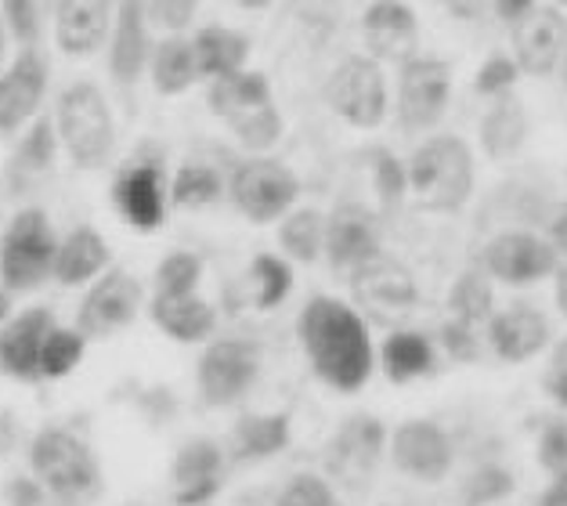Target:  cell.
Wrapping results in <instances>:
<instances>
[{"label": "cell", "instance_id": "obj_16", "mask_svg": "<svg viewBox=\"0 0 567 506\" xmlns=\"http://www.w3.org/2000/svg\"><path fill=\"white\" fill-rule=\"evenodd\" d=\"M517 70L532 76L557 73L567 51V16L553 4H532L528 19L514 25Z\"/></svg>", "mask_w": 567, "mask_h": 506}, {"label": "cell", "instance_id": "obj_46", "mask_svg": "<svg viewBox=\"0 0 567 506\" xmlns=\"http://www.w3.org/2000/svg\"><path fill=\"white\" fill-rule=\"evenodd\" d=\"M509 488H514V477H509L503 467H481V471L466 482L463 503H466V506H484V503H492V499L506 496Z\"/></svg>", "mask_w": 567, "mask_h": 506}, {"label": "cell", "instance_id": "obj_35", "mask_svg": "<svg viewBox=\"0 0 567 506\" xmlns=\"http://www.w3.org/2000/svg\"><path fill=\"white\" fill-rule=\"evenodd\" d=\"M279 242L293 261L315 265L326 246V214L315 207L289 210L279 221Z\"/></svg>", "mask_w": 567, "mask_h": 506}, {"label": "cell", "instance_id": "obj_48", "mask_svg": "<svg viewBox=\"0 0 567 506\" xmlns=\"http://www.w3.org/2000/svg\"><path fill=\"white\" fill-rule=\"evenodd\" d=\"M441 344L452 354L455 362H474L477 359V337H474V326L466 322H449L445 330H441Z\"/></svg>", "mask_w": 567, "mask_h": 506}, {"label": "cell", "instance_id": "obj_40", "mask_svg": "<svg viewBox=\"0 0 567 506\" xmlns=\"http://www.w3.org/2000/svg\"><path fill=\"white\" fill-rule=\"evenodd\" d=\"M203 261L188 250H171L156 268V297H192L199 293Z\"/></svg>", "mask_w": 567, "mask_h": 506}, {"label": "cell", "instance_id": "obj_9", "mask_svg": "<svg viewBox=\"0 0 567 506\" xmlns=\"http://www.w3.org/2000/svg\"><path fill=\"white\" fill-rule=\"evenodd\" d=\"M452 99V70L449 62L416 54L398 73V123L401 131H431L445 116Z\"/></svg>", "mask_w": 567, "mask_h": 506}, {"label": "cell", "instance_id": "obj_21", "mask_svg": "<svg viewBox=\"0 0 567 506\" xmlns=\"http://www.w3.org/2000/svg\"><path fill=\"white\" fill-rule=\"evenodd\" d=\"M51 311L48 308H22L0 326V369L8 376L37 384L40 380V344L51 333Z\"/></svg>", "mask_w": 567, "mask_h": 506}, {"label": "cell", "instance_id": "obj_36", "mask_svg": "<svg viewBox=\"0 0 567 506\" xmlns=\"http://www.w3.org/2000/svg\"><path fill=\"white\" fill-rule=\"evenodd\" d=\"M87 340L69 326H51V333L40 344V380H65L84 362Z\"/></svg>", "mask_w": 567, "mask_h": 506}, {"label": "cell", "instance_id": "obj_41", "mask_svg": "<svg viewBox=\"0 0 567 506\" xmlns=\"http://www.w3.org/2000/svg\"><path fill=\"white\" fill-rule=\"evenodd\" d=\"M44 8L40 4H30V0H8V4H0V22H4V33L16 40L22 51H37L40 44V33H44Z\"/></svg>", "mask_w": 567, "mask_h": 506}, {"label": "cell", "instance_id": "obj_37", "mask_svg": "<svg viewBox=\"0 0 567 506\" xmlns=\"http://www.w3.org/2000/svg\"><path fill=\"white\" fill-rule=\"evenodd\" d=\"M250 279H254V304L260 311L279 308L282 300L293 293V268H289L286 257L257 254L250 265Z\"/></svg>", "mask_w": 567, "mask_h": 506}, {"label": "cell", "instance_id": "obj_2", "mask_svg": "<svg viewBox=\"0 0 567 506\" xmlns=\"http://www.w3.org/2000/svg\"><path fill=\"white\" fill-rule=\"evenodd\" d=\"M33 482L62 506H91L102 492L99 456L80 434L65 427H44L30 445Z\"/></svg>", "mask_w": 567, "mask_h": 506}, {"label": "cell", "instance_id": "obj_54", "mask_svg": "<svg viewBox=\"0 0 567 506\" xmlns=\"http://www.w3.org/2000/svg\"><path fill=\"white\" fill-rule=\"evenodd\" d=\"M557 308L564 311V319H567V265L560 268V276H557Z\"/></svg>", "mask_w": 567, "mask_h": 506}, {"label": "cell", "instance_id": "obj_42", "mask_svg": "<svg viewBox=\"0 0 567 506\" xmlns=\"http://www.w3.org/2000/svg\"><path fill=\"white\" fill-rule=\"evenodd\" d=\"M271 506H340L333 485L318 474H293Z\"/></svg>", "mask_w": 567, "mask_h": 506}, {"label": "cell", "instance_id": "obj_8", "mask_svg": "<svg viewBox=\"0 0 567 506\" xmlns=\"http://www.w3.org/2000/svg\"><path fill=\"white\" fill-rule=\"evenodd\" d=\"M260 348L246 337H220L206 344L196 365V384L206 405H231L257 384Z\"/></svg>", "mask_w": 567, "mask_h": 506}, {"label": "cell", "instance_id": "obj_4", "mask_svg": "<svg viewBox=\"0 0 567 506\" xmlns=\"http://www.w3.org/2000/svg\"><path fill=\"white\" fill-rule=\"evenodd\" d=\"M54 134L76 167H102L116 145V123L94 80L69 84L54 109Z\"/></svg>", "mask_w": 567, "mask_h": 506}, {"label": "cell", "instance_id": "obj_13", "mask_svg": "<svg viewBox=\"0 0 567 506\" xmlns=\"http://www.w3.org/2000/svg\"><path fill=\"white\" fill-rule=\"evenodd\" d=\"M383 445H386V431L377 416H351L337 427L333 442L326 448V463H329V471H333V477L358 488L377 471Z\"/></svg>", "mask_w": 567, "mask_h": 506}, {"label": "cell", "instance_id": "obj_6", "mask_svg": "<svg viewBox=\"0 0 567 506\" xmlns=\"http://www.w3.org/2000/svg\"><path fill=\"white\" fill-rule=\"evenodd\" d=\"M228 196L246 221L275 225L297 207L300 177L271 156H243L228 174Z\"/></svg>", "mask_w": 567, "mask_h": 506}, {"label": "cell", "instance_id": "obj_31", "mask_svg": "<svg viewBox=\"0 0 567 506\" xmlns=\"http://www.w3.org/2000/svg\"><path fill=\"white\" fill-rule=\"evenodd\" d=\"M524 138H528V113H524L520 99L503 94L481 120V148L492 159H509L520 153Z\"/></svg>", "mask_w": 567, "mask_h": 506}, {"label": "cell", "instance_id": "obj_30", "mask_svg": "<svg viewBox=\"0 0 567 506\" xmlns=\"http://www.w3.org/2000/svg\"><path fill=\"white\" fill-rule=\"evenodd\" d=\"M206 105H210L214 116L231 123L246 113H254V109H260V105H271V84H268L265 73L243 70L235 76L214 80L210 91H206Z\"/></svg>", "mask_w": 567, "mask_h": 506}, {"label": "cell", "instance_id": "obj_12", "mask_svg": "<svg viewBox=\"0 0 567 506\" xmlns=\"http://www.w3.org/2000/svg\"><path fill=\"white\" fill-rule=\"evenodd\" d=\"M481 265L484 276L509 286H528L557 271V250L532 231H503L481 250Z\"/></svg>", "mask_w": 567, "mask_h": 506}, {"label": "cell", "instance_id": "obj_14", "mask_svg": "<svg viewBox=\"0 0 567 506\" xmlns=\"http://www.w3.org/2000/svg\"><path fill=\"white\" fill-rule=\"evenodd\" d=\"M391 459L416 482H441L452 471V442L434 420H405L391 434Z\"/></svg>", "mask_w": 567, "mask_h": 506}, {"label": "cell", "instance_id": "obj_28", "mask_svg": "<svg viewBox=\"0 0 567 506\" xmlns=\"http://www.w3.org/2000/svg\"><path fill=\"white\" fill-rule=\"evenodd\" d=\"M54 159H59V134H54V123L48 116H40L30 123V131L22 134V142L8 159L11 193H30L40 177L54 171Z\"/></svg>", "mask_w": 567, "mask_h": 506}, {"label": "cell", "instance_id": "obj_10", "mask_svg": "<svg viewBox=\"0 0 567 506\" xmlns=\"http://www.w3.org/2000/svg\"><path fill=\"white\" fill-rule=\"evenodd\" d=\"M145 304V290L131 271L123 268H109L105 276L94 279L87 290L84 304L76 311V333L91 340V337H113L137 319V311Z\"/></svg>", "mask_w": 567, "mask_h": 506}, {"label": "cell", "instance_id": "obj_22", "mask_svg": "<svg viewBox=\"0 0 567 506\" xmlns=\"http://www.w3.org/2000/svg\"><path fill=\"white\" fill-rule=\"evenodd\" d=\"M220 467H225V453L210 437H192L174 453L171 477H174V499L182 506H203L220 492Z\"/></svg>", "mask_w": 567, "mask_h": 506}, {"label": "cell", "instance_id": "obj_53", "mask_svg": "<svg viewBox=\"0 0 567 506\" xmlns=\"http://www.w3.org/2000/svg\"><path fill=\"white\" fill-rule=\"evenodd\" d=\"M549 236H553V250H560V254H567V210L564 214H557V221L549 225Z\"/></svg>", "mask_w": 567, "mask_h": 506}, {"label": "cell", "instance_id": "obj_33", "mask_svg": "<svg viewBox=\"0 0 567 506\" xmlns=\"http://www.w3.org/2000/svg\"><path fill=\"white\" fill-rule=\"evenodd\" d=\"M383 369L391 384H409L434 369V344L416 330H394L383 340Z\"/></svg>", "mask_w": 567, "mask_h": 506}, {"label": "cell", "instance_id": "obj_39", "mask_svg": "<svg viewBox=\"0 0 567 506\" xmlns=\"http://www.w3.org/2000/svg\"><path fill=\"white\" fill-rule=\"evenodd\" d=\"M492 304H495V297H492V286H488V276H484V271H463L449 293L452 319L466 322V326H477L488 319Z\"/></svg>", "mask_w": 567, "mask_h": 506}, {"label": "cell", "instance_id": "obj_43", "mask_svg": "<svg viewBox=\"0 0 567 506\" xmlns=\"http://www.w3.org/2000/svg\"><path fill=\"white\" fill-rule=\"evenodd\" d=\"M372 185H377V196L383 207H398L409 193V177H405V163L386 148L372 153Z\"/></svg>", "mask_w": 567, "mask_h": 506}, {"label": "cell", "instance_id": "obj_47", "mask_svg": "<svg viewBox=\"0 0 567 506\" xmlns=\"http://www.w3.org/2000/svg\"><path fill=\"white\" fill-rule=\"evenodd\" d=\"M538 463L549 474L567 471V423H549L543 431V442H538Z\"/></svg>", "mask_w": 567, "mask_h": 506}, {"label": "cell", "instance_id": "obj_20", "mask_svg": "<svg viewBox=\"0 0 567 506\" xmlns=\"http://www.w3.org/2000/svg\"><path fill=\"white\" fill-rule=\"evenodd\" d=\"M362 33H365L372 62H401L405 65L409 59H416L420 22H416V11H412L409 4H398V0L369 4L365 19H362Z\"/></svg>", "mask_w": 567, "mask_h": 506}, {"label": "cell", "instance_id": "obj_56", "mask_svg": "<svg viewBox=\"0 0 567 506\" xmlns=\"http://www.w3.org/2000/svg\"><path fill=\"white\" fill-rule=\"evenodd\" d=\"M557 70H560V76H564V84H567V51H564V59H560V65H557Z\"/></svg>", "mask_w": 567, "mask_h": 506}, {"label": "cell", "instance_id": "obj_52", "mask_svg": "<svg viewBox=\"0 0 567 506\" xmlns=\"http://www.w3.org/2000/svg\"><path fill=\"white\" fill-rule=\"evenodd\" d=\"M546 391H549L560 405H567V359H560L557 365H553V373H549V380H546Z\"/></svg>", "mask_w": 567, "mask_h": 506}, {"label": "cell", "instance_id": "obj_17", "mask_svg": "<svg viewBox=\"0 0 567 506\" xmlns=\"http://www.w3.org/2000/svg\"><path fill=\"white\" fill-rule=\"evenodd\" d=\"M48 94V62L40 51H19L16 62L0 73V134H19L37 120Z\"/></svg>", "mask_w": 567, "mask_h": 506}, {"label": "cell", "instance_id": "obj_23", "mask_svg": "<svg viewBox=\"0 0 567 506\" xmlns=\"http://www.w3.org/2000/svg\"><path fill=\"white\" fill-rule=\"evenodd\" d=\"M488 340L503 362H528L549 344V319L535 304H509L492 314Z\"/></svg>", "mask_w": 567, "mask_h": 506}, {"label": "cell", "instance_id": "obj_25", "mask_svg": "<svg viewBox=\"0 0 567 506\" xmlns=\"http://www.w3.org/2000/svg\"><path fill=\"white\" fill-rule=\"evenodd\" d=\"M192 44V59H196V73L199 80H225L246 70V59H250V37L243 30H231V25L210 22L188 40Z\"/></svg>", "mask_w": 567, "mask_h": 506}, {"label": "cell", "instance_id": "obj_26", "mask_svg": "<svg viewBox=\"0 0 567 506\" xmlns=\"http://www.w3.org/2000/svg\"><path fill=\"white\" fill-rule=\"evenodd\" d=\"M148 319L159 333H167L177 344H203L214 337L217 311L199 293L192 297H156L148 300Z\"/></svg>", "mask_w": 567, "mask_h": 506}, {"label": "cell", "instance_id": "obj_29", "mask_svg": "<svg viewBox=\"0 0 567 506\" xmlns=\"http://www.w3.org/2000/svg\"><path fill=\"white\" fill-rule=\"evenodd\" d=\"M293 423L289 413H243L231 427V445L239 459H268L289 448Z\"/></svg>", "mask_w": 567, "mask_h": 506}, {"label": "cell", "instance_id": "obj_11", "mask_svg": "<svg viewBox=\"0 0 567 506\" xmlns=\"http://www.w3.org/2000/svg\"><path fill=\"white\" fill-rule=\"evenodd\" d=\"M113 203L120 217L137 231H156L167 217V182L156 156H137L116 174Z\"/></svg>", "mask_w": 567, "mask_h": 506}, {"label": "cell", "instance_id": "obj_3", "mask_svg": "<svg viewBox=\"0 0 567 506\" xmlns=\"http://www.w3.org/2000/svg\"><path fill=\"white\" fill-rule=\"evenodd\" d=\"M405 177L409 193L420 199L423 210L452 214L474 193V156L460 134H441L412 153Z\"/></svg>", "mask_w": 567, "mask_h": 506}, {"label": "cell", "instance_id": "obj_18", "mask_svg": "<svg viewBox=\"0 0 567 506\" xmlns=\"http://www.w3.org/2000/svg\"><path fill=\"white\" fill-rule=\"evenodd\" d=\"M51 11H54V44L69 59H87V54L109 44L116 4H109V0H62Z\"/></svg>", "mask_w": 567, "mask_h": 506}, {"label": "cell", "instance_id": "obj_24", "mask_svg": "<svg viewBox=\"0 0 567 506\" xmlns=\"http://www.w3.org/2000/svg\"><path fill=\"white\" fill-rule=\"evenodd\" d=\"M354 293L362 304H369L372 311H409L416 304V279L409 276L405 265H398L394 257H372L369 265H362L351 276Z\"/></svg>", "mask_w": 567, "mask_h": 506}, {"label": "cell", "instance_id": "obj_19", "mask_svg": "<svg viewBox=\"0 0 567 506\" xmlns=\"http://www.w3.org/2000/svg\"><path fill=\"white\" fill-rule=\"evenodd\" d=\"M152 44H156V40L148 33L142 4H137V0L116 4L113 33H109V73H113V80L123 91H131L148 70Z\"/></svg>", "mask_w": 567, "mask_h": 506}, {"label": "cell", "instance_id": "obj_51", "mask_svg": "<svg viewBox=\"0 0 567 506\" xmlns=\"http://www.w3.org/2000/svg\"><path fill=\"white\" fill-rule=\"evenodd\" d=\"M535 506H567V471L553 474L549 488L543 492V499H538Z\"/></svg>", "mask_w": 567, "mask_h": 506}, {"label": "cell", "instance_id": "obj_38", "mask_svg": "<svg viewBox=\"0 0 567 506\" xmlns=\"http://www.w3.org/2000/svg\"><path fill=\"white\" fill-rule=\"evenodd\" d=\"M228 127H231L235 138H239V145L246 148V153L265 156L271 145H279L286 123H282V113L271 102V105H260V109H254V113H246L239 120H231Z\"/></svg>", "mask_w": 567, "mask_h": 506}, {"label": "cell", "instance_id": "obj_27", "mask_svg": "<svg viewBox=\"0 0 567 506\" xmlns=\"http://www.w3.org/2000/svg\"><path fill=\"white\" fill-rule=\"evenodd\" d=\"M109 242L99 236V228L80 225L69 231L65 239H59V250H54V268L51 279L62 286H87L99 276H105L109 268Z\"/></svg>", "mask_w": 567, "mask_h": 506}, {"label": "cell", "instance_id": "obj_49", "mask_svg": "<svg viewBox=\"0 0 567 506\" xmlns=\"http://www.w3.org/2000/svg\"><path fill=\"white\" fill-rule=\"evenodd\" d=\"M48 492L33 477H11L8 482V506H48Z\"/></svg>", "mask_w": 567, "mask_h": 506}, {"label": "cell", "instance_id": "obj_32", "mask_svg": "<svg viewBox=\"0 0 567 506\" xmlns=\"http://www.w3.org/2000/svg\"><path fill=\"white\" fill-rule=\"evenodd\" d=\"M148 73L163 99H177V94L192 91L199 73H196V59H192L188 37H163L159 44H152Z\"/></svg>", "mask_w": 567, "mask_h": 506}, {"label": "cell", "instance_id": "obj_7", "mask_svg": "<svg viewBox=\"0 0 567 506\" xmlns=\"http://www.w3.org/2000/svg\"><path fill=\"white\" fill-rule=\"evenodd\" d=\"M326 102L343 123L358 131L380 127L386 116V76L380 62H372L369 54H354V59L340 62L333 76L326 80Z\"/></svg>", "mask_w": 567, "mask_h": 506}, {"label": "cell", "instance_id": "obj_50", "mask_svg": "<svg viewBox=\"0 0 567 506\" xmlns=\"http://www.w3.org/2000/svg\"><path fill=\"white\" fill-rule=\"evenodd\" d=\"M528 11H532V0H503V4H495V16L506 25H520L528 19Z\"/></svg>", "mask_w": 567, "mask_h": 506}, {"label": "cell", "instance_id": "obj_34", "mask_svg": "<svg viewBox=\"0 0 567 506\" xmlns=\"http://www.w3.org/2000/svg\"><path fill=\"white\" fill-rule=\"evenodd\" d=\"M225 196V177H220L210 163L188 159L174 171L171 188H167V203L177 210H203Z\"/></svg>", "mask_w": 567, "mask_h": 506}, {"label": "cell", "instance_id": "obj_44", "mask_svg": "<svg viewBox=\"0 0 567 506\" xmlns=\"http://www.w3.org/2000/svg\"><path fill=\"white\" fill-rule=\"evenodd\" d=\"M142 11H145L148 30L159 25V30H167L171 37H182V30H188V25L196 22L199 4L196 0H152V4H142Z\"/></svg>", "mask_w": 567, "mask_h": 506}, {"label": "cell", "instance_id": "obj_15", "mask_svg": "<svg viewBox=\"0 0 567 506\" xmlns=\"http://www.w3.org/2000/svg\"><path fill=\"white\" fill-rule=\"evenodd\" d=\"M322 254L329 257V268L348 271L354 276L358 268L369 265L372 257H380V228L372 221V214L358 203H343L326 217V246Z\"/></svg>", "mask_w": 567, "mask_h": 506}, {"label": "cell", "instance_id": "obj_55", "mask_svg": "<svg viewBox=\"0 0 567 506\" xmlns=\"http://www.w3.org/2000/svg\"><path fill=\"white\" fill-rule=\"evenodd\" d=\"M4 48H8V33H4V22H0V62H4Z\"/></svg>", "mask_w": 567, "mask_h": 506}, {"label": "cell", "instance_id": "obj_45", "mask_svg": "<svg viewBox=\"0 0 567 506\" xmlns=\"http://www.w3.org/2000/svg\"><path fill=\"white\" fill-rule=\"evenodd\" d=\"M517 62L509 59V54H492L488 62L477 70V94H492V99H503V94H509V87L517 84Z\"/></svg>", "mask_w": 567, "mask_h": 506}, {"label": "cell", "instance_id": "obj_1", "mask_svg": "<svg viewBox=\"0 0 567 506\" xmlns=\"http://www.w3.org/2000/svg\"><path fill=\"white\" fill-rule=\"evenodd\" d=\"M297 333L322 384L343 394L365 388L377 354H372L369 326L351 304H343L337 297H311L300 311Z\"/></svg>", "mask_w": 567, "mask_h": 506}, {"label": "cell", "instance_id": "obj_5", "mask_svg": "<svg viewBox=\"0 0 567 506\" xmlns=\"http://www.w3.org/2000/svg\"><path fill=\"white\" fill-rule=\"evenodd\" d=\"M54 250H59V239H54L48 214L40 207H22L0 239V282H4V290L25 293L44 286L54 268Z\"/></svg>", "mask_w": 567, "mask_h": 506}]
</instances>
